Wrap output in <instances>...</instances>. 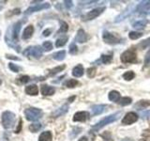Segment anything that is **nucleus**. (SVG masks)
Returning <instances> with one entry per match:
<instances>
[{
	"label": "nucleus",
	"instance_id": "c85d7f7f",
	"mask_svg": "<svg viewBox=\"0 0 150 141\" xmlns=\"http://www.w3.org/2000/svg\"><path fill=\"white\" fill-rule=\"evenodd\" d=\"M135 76V73L133 72H131V70H129V72H127L123 74V78L125 80H127V81H130V80H132Z\"/></svg>",
	"mask_w": 150,
	"mask_h": 141
},
{
	"label": "nucleus",
	"instance_id": "58836bf2",
	"mask_svg": "<svg viewBox=\"0 0 150 141\" xmlns=\"http://www.w3.org/2000/svg\"><path fill=\"white\" fill-rule=\"evenodd\" d=\"M77 51H78V48H77V46L75 45V43L70 44V46H69V54L74 55V54L77 53Z\"/></svg>",
	"mask_w": 150,
	"mask_h": 141
},
{
	"label": "nucleus",
	"instance_id": "423d86ee",
	"mask_svg": "<svg viewBox=\"0 0 150 141\" xmlns=\"http://www.w3.org/2000/svg\"><path fill=\"white\" fill-rule=\"evenodd\" d=\"M104 11H105L104 7L94 9H92V11H89V12H87L86 15H83L82 18H83V21H90V20H93V19L97 18L98 16H100Z\"/></svg>",
	"mask_w": 150,
	"mask_h": 141
},
{
	"label": "nucleus",
	"instance_id": "c9c22d12",
	"mask_svg": "<svg viewBox=\"0 0 150 141\" xmlns=\"http://www.w3.org/2000/svg\"><path fill=\"white\" fill-rule=\"evenodd\" d=\"M148 46H150V38H148V39L143 41L140 43V47H141L142 49H145V48H146V47H148Z\"/></svg>",
	"mask_w": 150,
	"mask_h": 141
},
{
	"label": "nucleus",
	"instance_id": "473e14b6",
	"mask_svg": "<svg viewBox=\"0 0 150 141\" xmlns=\"http://www.w3.org/2000/svg\"><path fill=\"white\" fill-rule=\"evenodd\" d=\"M112 56H106V55L101 56V58H100L101 62H102V63H104V64L110 63L111 61H112Z\"/></svg>",
	"mask_w": 150,
	"mask_h": 141
},
{
	"label": "nucleus",
	"instance_id": "393cba45",
	"mask_svg": "<svg viewBox=\"0 0 150 141\" xmlns=\"http://www.w3.org/2000/svg\"><path fill=\"white\" fill-rule=\"evenodd\" d=\"M65 56H66V52H65L64 50L59 51V52H57V53H54V54L53 55L54 59L58 60V61L63 60V59L65 58Z\"/></svg>",
	"mask_w": 150,
	"mask_h": 141
},
{
	"label": "nucleus",
	"instance_id": "8fccbe9b",
	"mask_svg": "<svg viewBox=\"0 0 150 141\" xmlns=\"http://www.w3.org/2000/svg\"><path fill=\"white\" fill-rule=\"evenodd\" d=\"M74 98H75V97H72V98L69 99V101H73V100H74Z\"/></svg>",
	"mask_w": 150,
	"mask_h": 141
},
{
	"label": "nucleus",
	"instance_id": "b1692460",
	"mask_svg": "<svg viewBox=\"0 0 150 141\" xmlns=\"http://www.w3.org/2000/svg\"><path fill=\"white\" fill-rule=\"evenodd\" d=\"M149 105H150L149 101H140L135 105V107L137 108L138 110H140V109H144V108H146Z\"/></svg>",
	"mask_w": 150,
	"mask_h": 141
},
{
	"label": "nucleus",
	"instance_id": "f3484780",
	"mask_svg": "<svg viewBox=\"0 0 150 141\" xmlns=\"http://www.w3.org/2000/svg\"><path fill=\"white\" fill-rule=\"evenodd\" d=\"M33 32H34V27H33V26H26L25 29L23 30L22 38L23 40L30 39L33 35Z\"/></svg>",
	"mask_w": 150,
	"mask_h": 141
},
{
	"label": "nucleus",
	"instance_id": "c03bdc74",
	"mask_svg": "<svg viewBox=\"0 0 150 141\" xmlns=\"http://www.w3.org/2000/svg\"><path fill=\"white\" fill-rule=\"evenodd\" d=\"M64 4L67 9H70L72 7V1H64Z\"/></svg>",
	"mask_w": 150,
	"mask_h": 141
},
{
	"label": "nucleus",
	"instance_id": "dca6fc26",
	"mask_svg": "<svg viewBox=\"0 0 150 141\" xmlns=\"http://www.w3.org/2000/svg\"><path fill=\"white\" fill-rule=\"evenodd\" d=\"M76 41L79 42V43H83L87 41V35L86 34L83 29H79L77 32V35H76Z\"/></svg>",
	"mask_w": 150,
	"mask_h": 141
},
{
	"label": "nucleus",
	"instance_id": "9d476101",
	"mask_svg": "<svg viewBox=\"0 0 150 141\" xmlns=\"http://www.w3.org/2000/svg\"><path fill=\"white\" fill-rule=\"evenodd\" d=\"M103 41L108 44H116L119 42L118 38L115 37L114 34H112V33L107 32V31L103 33Z\"/></svg>",
	"mask_w": 150,
	"mask_h": 141
},
{
	"label": "nucleus",
	"instance_id": "f704fd0d",
	"mask_svg": "<svg viewBox=\"0 0 150 141\" xmlns=\"http://www.w3.org/2000/svg\"><path fill=\"white\" fill-rule=\"evenodd\" d=\"M42 48H43L44 51H51L53 49V44H52L51 41H45L43 44H42Z\"/></svg>",
	"mask_w": 150,
	"mask_h": 141
},
{
	"label": "nucleus",
	"instance_id": "de8ad7c7",
	"mask_svg": "<svg viewBox=\"0 0 150 141\" xmlns=\"http://www.w3.org/2000/svg\"><path fill=\"white\" fill-rule=\"evenodd\" d=\"M7 58H11V59H15V60H19L18 58H15L13 56H7Z\"/></svg>",
	"mask_w": 150,
	"mask_h": 141
},
{
	"label": "nucleus",
	"instance_id": "39448f33",
	"mask_svg": "<svg viewBox=\"0 0 150 141\" xmlns=\"http://www.w3.org/2000/svg\"><path fill=\"white\" fill-rule=\"evenodd\" d=\"M42 52H43V50L41 49L40 46H31L26 48L23 51V56H28V58L33 56V58H40L42 56Z\"/></svg>",
	"mask_w": 150,
	"mask_h": 141
},
{
	"label": "nucleus",
	"instance_id": "412c9836",
	"mask_svg": "<svg viewBox=\"0 0 150 141\" xmlns=\"http://www.w3.org/2000/svg\"><path fill=\"white\" fill-rule=\"evenodd\" d=\"M109 99L110 101L115 102V103H118L120 100V94L119 92H117L115 90H112L109 93Z\"/></svg>",
	"mask_w": 150,
	"mask_h": 141
},
{
	"label": "nucleus",
	"instance_id": "a211bd4d",
	"mask_svg": "<svg viewBox=\"0 0 150 141\" xmlns=\"http://www.w3.org/2000/svg\"><path fill=\"white\" fill-rule=\"evenodd\" d=\"M25 92L28 95H37L39 93V88L36 85H30L25 88Z\"/></svg>",
	"mask_w": 150,
	"mask_h": 141
},
{
	"label": "nucleus",
	"instance_id": "a878e982",
	"mask_svg": "<svg viewBox=\"0 0 150 141\" xmlns=\"http://www.w3.org/2000/svg\"><path fill=\"white\" fill-rule=\"evenodd\" d=\"M68 41V37H62L57 39V41H55V46L56 47H62L64 46Z\"/></svg>",
	"mask_w": 150,
	"mask_h": 141
},
{
	"label": "nucleus",
	"instance_id": "09e8293b",
	"mask_svg": "<svg viewBox=\"0 0 150 141\" xmlns=\"http://www.w3.org/2000/svg\"><path fill=\"white\" fill-rule=\"evenodd\" d=\"M78 141H88V140H87V138L86 137V136H83V137H81Z\"/></svg>",
	"mask_w": 150,
	"mask_h": 141
},
{
	"label": "nucleus",
	"instance_id": "c756f323",
	"mask_svg": "<svg viewBox=\"0 0 150 141\" xmlns=\"http://www.w3.org/2000/svg\"><path fill=\"white\" fill-rule=\"evenodd\" d=\"M142 36H143L142 33L136 32V31H131L129 34V39H131V40H137V39H139V38L142 37Z\"/></svg>",
	"mask_w": 150,
	"mask_h": 141
},
{
	"label": "nucleus",
	"instance_id": "bb28decb",
	"mask_svg": "<svg viewBox=\"0 0 150 141\" xmlns=\"http://www.w3.org/2000/svg\"><path fill=\"white\" fill-rule=\"evenodd\" d=\"M66 68V66L65 65H62V66H58V67H55V68H54V69H52L51 70H50V73H49V75H54V74H56V73H60V72H62V70H64Z\"/></svg>",
	"mask_w": 150,
	"mask_h": 141
},
{
	"label": "nucleus",
	"instance_id": "e433bc0d",
	"mask_svg": "<svg viewBox=\"0 0 150 141\" xmlns=\"http://www.w3.org/2000/svg\"><path fill=\"white\" fill-rule=\"evenodd\" d=\"M142 141H150V131H144L142 135Z\"/></svg>",
	"mask_w": 150,
	"mask_h": 141
},
{
	"label": "nucleus",
	"instance_id": "f8f14e48",
	"mask_svg": "<svg viewBox=\"0 0 150 141\" xmlns=\"http://www.w3.org/2000/svg\"><path fill=\"white\" fill-rule=\"evenodd\" d=\"M40 91L41 94L44 96H51L55 92V89L54 88L48 86V85H42L41 88H40Z\"/></svg>",
	"mask_w": 150,
	"mask_h": 141
},
{
	"label": "nucleus",
	"instance_id": "49530a36",
	"mask_svg": "<svg viewBox=\"0 0 150 141\" xmlns=\"http://www.w3.org/2000/svg\"><path fill=\"white\" fill-rule=\"evenodd\" d=\"M50 33H51V29H47L43 32V36L44 37H47V36H49L50 35Z\"/></svg>",
	"mask_w": 150,
	"mask_h": 141
},
{
	"label": "nucleus",
	"instance_id": "5701e85b",
	"mask_svg": "<svg viewBox=\"0 0 150 141\" xmlns=\"http://www.w3.org/2000/svg\"><path fill=\"white\" fill-rule=\"evenodd\" d=\"M146 25H147L146 20H140V21H137L133 24V27L135 29H144V26Z\"/></svg>",
	"mask_w": 150,
	"mask_h": 141
},
{
	"label": "nucleus",
	"instance_id": "3c124183",
	"mask_svg": "<svg viewBox=\"0 0 150 141\" xmlns=\"http://www.w3.org/2000/svg\"><path fill=\"white\" fill-rule=\"evenodd\" d=\"M123 141H131L130 139H125V140H123Z\"/></svg>",
	"mask_w": 150,
	"mask_h": 141
},
{
	"label": "nucleus",
	"instance_id": "4468645a",
	"mask_svg": "<svg viewBox=\"0 0 150 141\" xmlns=\"http://www.w3.org/2000/svg\"><path fill=\"white\" fill-rule=\"evenodd\" d=\"M150 9V1H142L136 8V11L137 12H144Z\"/></svg>",
	"mask_w": 150,
	"mask_h": 141
},
{
	"label": "nucleus",
	"instance_id": "0eeeda50",
	"mask_svg": "<svg viewBox=\"0 0 150 141\" xmlns=\"http://www.w3.org/2000/svg\"><path fill=\"white\" fill-rule=\"evenodd\" d=\"M136 53L132 50H128L121 55V61L123 63H132L136 61Z\"/></svg>",
	"mask_w": 150,
	"mask_h": 141
},
{
	"label": "nucleus",
	"instance_id": "603ef678",
	"mask_svg": "<svg viewBox=\"0 0 150 141\" xmlns=\"http://www.w3.org/2000/svg\"><path fill=\"white\" fill-rule=\"evenodd\" d=\"M1 83H2V82H1V80H0V85H1Z\"/></svg>",
	"mask_w": 150,
	"mask_h": 141
},
{
	"label": "nucleus",
	"instance_id": "4be33fe9",
	"mask_svg": "<svg viewBox=\"0 0 150 141\" xmlns=\"http://www.w3.org/2000/svg\"><path fill=\"white\" fill-rule=\"evenodd\" d=\"M51 139H52V134L49 131L43 132L39 137V141H51Z\"/></svg>",
	"mask_w": 150,
	"mask_h": 141
},
{
	"label": "nucleus",
	"instance_id": "f257e3e1",
	"mask_svg": "<svg viewBox=\"0 0 150 141\" xmlns=\"http://www.w3.org/2000/svg\"><path fill=\"white\" fill-rule=\"evenodd\" d=\"M21 26H22V22L15 23L14 25H12L11 26H9L8 28L6 37H5V40H6L7 44L9 45L11 47L15 48V50L17 52L20 51L17 47V44H18V41H19L18 36H19V32H20V29H21Z\"/></svg>",
	"mask_w": 150,
	"mask_h": 141
},
{
	"label": "nucleus",
	"instance_id": "2f4dec72",
	"mask_svg": "<svg viewBox=\"0 0 150 141\" xmlns=\"http://www.w3.org/2000/svg\"><path fill=\"white\" fill-rule=\"evenodd\" d=\"M60 25H61V26H60V29H59L58 33H65V32H67V31H68V29H69V26H68V24H67V23H65V22H63V21H61V22H60Z\"/></svg>",
	"mask_w": 150,
	"mask_h": 141
},
{
	"label": "nucleus",
	"instance_id": "72a5a7b5",
	"mask_svg": "<svg viewBox=\"0 0 150 141\" xmlns=\"http://www.w3.org/2000/svg\"><path fill=\"white\" fill-rule=\"evenodd\" d=\"M40 128H41L40 123H34V124H31L29 126V130L31 132H33V133H36V132H38Z\"/></svg>",
	"mask_w": 150,
	"mask_h": 141
},
{
	"label": "nucleus",
	"instance_id": "aec40b11",
	"mask_svg": "<svg viewBox=\"0 0 150 141\" xmlns=\"http://www.w3.org/2000/svg\"><path fill=\"white\" fill-rule=\"evenodd\" d=\"M83 67L82 65H77L76 67H75L73 70H72V75L75 77H81L82 75L83 74Z\"/></svg>",
	"mask_w": 150,
	"mask_h": 141
},
{
	"label": "nucleus",
	"instance_id": "f03ea898",
	"mask_svg": "<svg viewBox=\"0 0 150 141\" xmlns=\"http://www.w3.org/2000/svg\"><path fill=\"white\" fill-rule=\"evenodd\" d=\"M121 115V112H118V113H115V114H112V115H110V116H107V117H105L104 119L103 120H101L100 121H98L97 124H95L93 127H92V131L94 132H97V131H98V130H100L102 127H104V126H106L107 124H110V123H112V122H114V121H115L117 119L119 118V116Z\"/></svg>",
	"mask_w": 150,
	"mask_h": 141
},
{
	"label": "nucleus",
	"instance_id": "cd10ccee",
	"mask_svg": "<svg viewBox=\"0 0 150 141\" xmlns=\"http://www.w3.org/2000/svg\"><path fill=\"white\" fill-rule=\"evenodd\" d=\"M131 99L129 98V97H124V98H120L119 100V105H121L122 106H126V105H129L131 103Z\"/></svg>",
	"mask_w": 150,
	"mask_h": 141
},
{
	"label": "nucleus",
	"instance_id": "79ce46f5",
	"mask_svg": "<svg viewBox=\"0 0 150 141\" xmlns=\"http://www.w3.org/2000/svg\"><path fill=\"white\" fill-rule=\"evenodd\" d=\"M150 63V49L147 51L146 55H145V58H144V64H148Z\"/></svg>",
	"mask_w": 150,
	"mask_h": 141
},
{
	"label": "nucleus",
	"instance_id": "2eb2a0df",
	"mask_svg": "<svg viewBox=\"0 0 150 141\" xmlns=\"http://www.w3.org/2000/svg\"><path fill=\"white\" fill-rule=\"evenodd\" d=\"M69 110V105H62L61 107H59L58 109H56L54 113H53V116L54 118H57V117H60V116H62V115H65L66 113L68 112Z\"/></svg>",
	"mask_w": 150,
	"mask_h": 141
},
{
	"label": "nucleus",
	"instance_id": "7ed1b4c3",
	"mask_svg": "<svg viewBox=\"0 0 150 141\" xmlns=\"http://www.w3.org/2000/svg\"><path fill=\"white\" fill-rule=\"evenodd\" d=\"M1 121L5 129H11L15 123V115L11 111H5L2 114Z\"/></svg>",
	"mask_w": 150,
	"mask_h": 141
},
{
	"label": "nucleus",
	"instance_id": "ddd939ff",
	"mask_svg": "<svg viewBox=\"0 0 150 141\" xmlns=\"http://www.w3.org/2000/svg\"><path fill=\"white\" fill-rule=\"evenodd\" d=\"M88 117H89V114L86 111L77 112L73 117V120L74 121H86L88 119Z\"/></svg>",
	"mask_w": 150,
	"mask_h": 141
},
{
	"label": "nucleus",
	"instance_id": "9b49d317",
	"mask_svg": "<svg viewBox=\"0 0 150 141\" xmlns=\"http://www.w3.org/2000/svg\"><path fill=\"white\" fill-rule=\"evenodd\" d=\"M132 11H133V6H131V5H130V6H129L123 12L120 13L119 15L115 18V23H120V22H122V21L124 20V19H126L131 12H132Z\"/></svg>",
	"mask_w": 150,
	"mask_h": 141
},
{
	"label": "nucleus",
	"instance_id": "6e6552de",
	"mask_svg": "<svg viewBox=\"0 0 150 141\" xmlns=\"http://www.w3.org/2000/svg\"><path fill=\"white\" fill-rule=\"evenodd\" d=\"M51 7V5L49 3H43V4H40V5H37V6H33L28 8L26 11H25V14L28 15V14H31L33 12H36V11H42V9H49Z\"/></svg>",
	"mask_w": 150,
	"mask_h": 141
},
{
	"label": "nucleus",
	"instance_id": "7c9ffc66",
	"mask_svg": "<svg viewBox=\"0 0 150 141\" xmlns=\"http://www.w3.org/2000/svg\"><path fill=\"white\" fill-rule=\"evenodd\" d=\"M78 84H79V83H78L77 80H75V79H69V81L66 82L65 85H66V86H67L68 88H71L76 87Z\"/></svg>",
	"mask_w": 150,
	"mask_h": 141
},
{
	"label": "nucleus",
	"instance_id": "37998d69",
	"mask_svg": "<svg viewBox=\"0 0 150 141\" xmlns=\"http://www.w3.org/2000/svg\"><path fill=\"white\" fill-rule=\"evenodd\" d=\"M81 131H82V129L81 128H74L71 132H74V135L71 136V137L73 138V137H75V136H76L78 134H80V133H81Z\"/></svg>",
	"mask_w": 150,
	"mask_h": 141
},
{
	"label": "nucleus",
	"instance_id": "20e7f679",
	"mask_svg": "<svg viewBox=\"0 0 150 141\" xmlns=\"http://www.w3.org/2000/svg\"><path fill=\"white\" fill-rule=\"evenodd\" d=\"M25 116L27 120L36 121L42 117V111L39 109V108H35V107L27 108V109L25 110Z\"/></svg>",
	"mask_w": 150,
	"mask_h": 141
},
{
	"label": "nucleus",
	"instance_id": "a18cd8bd",
	"mask_svg": "<svg viewBox=\"0 0 150 141\" xmlns=\"http://www.w3.org/2000/svg\"><path fill=\"white\" fill-rule=\"evenodd\" d=\"M21 128H22V120H20V122H19V127H18V129H16L15 133H20Z\"/></svg>",
	"mask_w": 150,
	"mask_h": 141
},
{
	"label": "nucleus",
	"instance_id": "4c0bfd02",
	"mask_svg": "<svg viewBox=\"0 0 150 141\" xmlns=\"http://www.w3.org/2000/svg\"><path fill=\"white\" fill-rule=\"evenodd\" d=\"M29 76H27V75H23V76H21L20 78L18 79V82L21 83V84H25L27 83L28 81H29Z\"/></svg>",
	"mask_w": 150,
	"mask_h": 141
},
{
	"label": "nucleus",
	"instance_id": "1a4fd4ad",
	"mask_svg": "<svg viewBox=\"0 0 150 141\" xmlns=\"http://www.w3.org/2000/svg\"><path fill=\"white\" fill-rule=\"evenodd\" d=\"M137 120H138V115L135 114L133 112H129L124 117V119L122 120V124H124V125L132 124L135 121H137Z\"/></svg>",
	"mask_w": 150,
	"mask_h": 141
},
{
	"label": "nucleus",
	"instance_id": "6ab92c4d",
	"mask_svg": "<svg viewBox=\"0 0 150 141\" xmlns=\"http://www.w3.org/2000/svg\"><path fill=\"white\" fill-rule=\"evenodd\" d=\"M105 105H95L92 107V114L93 115H100L102 112H104L105 110Z\"/></svg>",
	"mask_w": 150,
	"mask_h": 141
},
{
	"label": "nucleus",
	"instance_id": "ea45409f",
	"mask_svg": "<svg viewBox=\"0 0 150 141\" xmlns=\"http://www.w3.org/2000/svg\"><path fill=\"white\" fill-rule=\"evenodd\" d=\"M95 74H96V68H89L87 70V75H88V77H94L95 76Z\"/></svg>",
	"mask_w": 150,
	"mask_h": 141
},
{
	"label": "nucleus",
	"instance_id": "a19ab883",
	"mask_svg": "<svg viewBox=\"0 0 150 141\" xmlns=\"http://www.w3.org/2000/svg\"><path fill=\"white\" fill-rule=\"evenodd\" d=\"M8 68L11 69L12 72H14V73H18L19 70H20V69H19V67H17V66L14 65L13 63H9L8 64Z\"/></svg>",
	"mask_w": 150,
	"mask_h": 141
}]
</instances>
